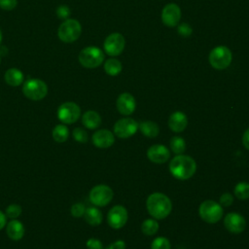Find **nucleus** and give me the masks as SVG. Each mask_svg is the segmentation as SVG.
I'll list each match as a JSON object with an SVG mask.
<instances>
[{
    "instance_id": "f3484780",
    "label": "nucleus",
    "mask_w": 249,
    "mask_h": 249,
    "mask_svg": "<svg viewBox=\"0 0 249 249\" xmlns=\"http://www.w3.org/2000/svg\"><path fill=\"white\" fill-rule=\"evenodd\" d=\"M92 143L97 148H109L115 142V136L112 131L108 129H98L96 130L91 137Z\"/></svg>"
},
{
    "instance_id": "f03ea898",
    "label": "nucleus",
    "mask_w": 249,
    "mask_h": 249,
    "mask_svg": "<svg viewBox=\"0 0 249 249\" xmlns=\"http://www.w3.org/2000/svg\"><path fill=\"white\" fill-rule=\"evenodd\" d=\"M146 206L149 214L159 220L166 218L172 209L171 200L167 196L161 193H154L150 195L147 198Z\"/></svg>"
},
{
    "instance_id": "39448f33",
    "label": "nucleus",
    "mask_w": 249,
    "mask_h": 249,
    "mask_svg": "<svg viewBox=\"0 0 249 249\" xmlns=\"http://www.w3.org/2000/svg\"><path fill=\"white\" fill-rule=\"evenodd\" d=\"M78 59L86 68H96L103 62L104 53L95 46H89L80 52Z\"/></svg>"
},
{
    "instance_id": "a878e982",
    "label": "nucleus",
    "mask_w": 249,
    "mask_h": 249,
    "mask_svg": "<svg viewBox=\"0 0 249 249\" xmlns=\"http://www.w3.org/2000/svg\"><path fill=\"white\" fill-rule=\"evenodd\" d=\"M159 230V223L155 219H146L141 225V231L146 235H154Z\"/></svg>"
},
{
    "instance_id": "1a4fd4ad",
    "label": "nucleus",
    "mask_w": 249,
    "mask_h": 249,
    "mask_svg": "<svg viewBox=\"0 0 249 249\" xmlns=\"http://www.w3.org/2000/svg\"><path fill=\"white\" fill-rule=\"evenodd\" d=\"M113 190L107 185L94 186L89 192V200L95 206H105L113 198Z\"/></svg>"
},
{
    "instance_id": "e433bc0d",
    "label": "nucleus",
    "mask_w": 249,
    "mask_h": 249,
    "mask_svg": "<svg viewBox=\"0 0 249 249\" xmlns=\"http://www.w3.org/2000/svg\"><path fill=\"white\" fill-rule=\"evenodd\" d=\"M232 202H233V196L229 193H225L220 196V204L222 206L228 207V206L231 205Z\"/></svg>"
},
{
    "instance_id": "f257e3e1",
    "label": "nucleus",
    "mask_w": 249,
    "mask_h": 249,
    "mask_svg": "<svg viewBox=\"0 0 249 249\" xmlns=\"http://www.w3.org/2000/svg\"><path fill=\"white\" fill-rule=\"evenodd\" d=\"M196 170L195 160L186 155H177L169 162V171L173 177L178 180H187L191 178Z\"/></svg>"
},
{
    "instance_id": "c85d7f7f",
    "label": "nucleus",
    "mask_w": 249,
    "mask_h": 249,
    "mask_svg": "<svg viewBox=\"0 0 249 249\" xmlns=\"http://www.w3.org/2000/svg\"><path fill=\"white\" fill-rule=\"evenodd\" d=\"M151 249H170V242L164 236L157 237L152 241Z\"/></svg>"
},
{
    "instance_id": "c756f323",
    "label": "nucleus",
    "mask_w": 249,
    "mask_h": 249,
    "mask_svg": "<svg viewBox=\"0 0 249 249\" xmlns=\"http://www.w3.org/2000/svg\"><path fill=\"white\" fill-rule=\"evenodd\" d=\"M21 211H22V209H21L20 205L16 204V203H12L6 208L5 214L10 219H17L21 214Z\"/></svg>"
},
{
    "instance_id": "79ce46f5",
    "label": "nucleus",
    "mask_w": 249,
    "mask_h": 249,
    "mask_svg": "<svg viewBox=\"0 0 249 249\" xmlns=\"http://www.w3.org/2000/svg\"><path fill=\"white\" fill-rule=\"evenodd\" d=\"M0 63H1V56H0Z\"/></svg>"
},
{
    "instance_id": "ddd939ff",
    "label": "nucleus",
    "mask_w": 249,
    "mask_h": 249,
    "mask_svg": "<svg viewBox=\"0 0 249 249\" xmlns=\"http://www.w3.org/2000/svg\"><path fill=\"white\" fill-rule=\"evenodd\" d=\"M181 18V10L177 4L170 3L163 7L161 12V20L168 27L176 26Z\"/></svg>"
},
{
    "instance_id": "4468645a",
    "label": "nucleus",
    "mask_w": 249,
    "mask_h": 249,
    "mask_svg": "<svg viewBox=\"0 0 249 249\" xmlns=\"http://www.w3.org/2000/svg\"><path fill=\"white\" fill-rule=\"evenodd\" d=\"M224 225L229 231L232 233H240L246 228V221L240 214L231 212L226 215Z\"/></svg>"
},
{
    "instance_id": "dca6fc26",
    "label": "nucleus",
    "mask_w": 249,
    "mask_h": 249,
    "mask_svg": "<svg viewBox=\"0 0 249 249\" xmlns=\"http://www.w3.org/2000/svg\"><path fill=\"white\" fill-rule=\"evenodd\" d=\"M147 157L155 163H163L169 160L170 152L164 145L156 144L148 149Z\"/></svg>"
},
{
    "instance_id": "423d86ee",
    "label": "nucleus",
    "mask_w": 249,
    "mask_h": 249,
    "mask_svg": "<svg viewBox=\"0 0 249 249\" xmlns=\"http://www.w3.org/2000/svg\"><path fill=\"white\" fill-rule=\"evenodd\" d=\"M198 213L200 218L206 223L215 224L221 220L224 210L220 203L211 199H207L199 205Z\"/></svg>"
},
{
    "instance_id": "2eb2a0df",
    "label": "nucleus",
    "mask_w": 249,
    "mask_h": 249,
    "mask_svg": "<svg viewBox=\"0 0 249 249\" xmlns=\"http://www.w3.org/2000/svg\"><path fill=\"white\" fill-rule=\"evenodd\" d=\"M116 105L118 111L122 115L128 116L134 112L136 108V101L135 98L130 93L124 92L118 96Z\"/></svg>"
},
{
    "instance_id": "473e14b6",
    "label": "nucleus",
    "mask_w": 249,
    "mask_h": 249,
    "mask_svg": "<svg viewBox=\"0 0 249 249\" xmlns=\"http://www.w3.org/2000/svg\"><path fill=\"white\" fill-rule=\"evenodd\" d=\"M55 13H56V16L58 18L65 20L69 18L70 14H71V10L67 5H60L56 8Z\"/></svg>"
},
{
    "instance_id": "72a5a7b5",
    "label": "nucleus",
    "mask_w": 249,
    "mask_h": 249,
    "mask_svg": "<svg viewBox=\"0 0 249 249\" xmlns=\"http://www.w3.org/2000/svg\"><path fill=\"white\" fill-rule=\"evenodd\" d=\"M18 5V0H0V8L5 11H12Z\"/></svg>"
},
{
    "instance_id": "aec40b11",
    "label": "nucleus",
    "mask_w": 249,
    "mask_h": 249,
    "mask_svg": "<svg viewBox=\"0 0 249 249\" xmlns=\"http://www.w3.org/2000/svg\"><path fill=\"white\" fill-rule=\"evenodd\" d=\"M5 82L11 87H18L24 81V75L18 68H9L4 74Z\"/></svg>"
},
{
    "instance_id": "4c0bfd02",
    "label": "nucleus",
    "mask_w": 249,
    "mask_h": 249,
    "mask_svg": "<svg viewBox=\"0 0 249 249\" xmlns=\"http://www.w3.org/2000/svg\"><path fill=\"white\" fill-rule=\"evenodd\" d=\"M106 249H125V242L124 240H117L111 243Z\"/></svg>"
},
{
    "instance_id": "58836bf2",
    "label": "nucleus",
    "mask_w": 249,
    "mask_h": 249,
    "mask_svg": "<svg viewBox=\"0 0 249 249\" xmlns=\"http://www.w3.org/2000/svg\"><path fill=\"white\" fill-rule=\"evenodd\" d=\"M242 144L247 150H249V128H247L242 135Z\"/></svg>"
},
{
    "instance_id": "cd10ccee",
    "label": "nucleus",
    "mask_w": 249,
    "mask_h": 249,
    "mask_svg": "<svg viewBox=\"0 0 249 249\" xmlns=\"http://www.w3.org/2000/svg\"><path fill=\"white\" fill-rule=\"evenodd\" d=\"M234 195L238 199L244 200L249 198V183L239 182L234 187Z\"/></svg>"
},
{
    "instance_id": "6e6552de",
    "label": "nucleus",
    "mask_w": 249,
    "mask_h": 249,
    "mask_svg": "<svg viewBox=\"0 0 249 249\" xmlns=\"http://www.w3.org/2000/svg\"><path fill=\"white\" fill-rule=\"evenodd\" d=\"M81 116L79 105L72 101H67L57 108V118L62 124H71L78 121Z\"/></svg>"
},
{
    "instance_id": "ea45409f",
    "label": "nucleus",
    "mask_w": 249,
    "mask_h": 249,
    "mask_svg": "<svg viewBox=\"0 0 249 249\" xmlns=\"http://www.w3.org/2000/svg\"><path fill=\"white\" fill-rule=\"evenodd\" d=\"M6 225H7V216L4 212H2L0 210V231L2 229H4L6 227Z\"/></svg>"
},
{
    "instance_id": "6ab92c4d",
    "label": "nucleus",
    "mask_w": 249,
    "mask_h": 249,
    "mask_svg": "<svg viewBox=\"0 0 249 249\" xmlns=\"http://www.w3.org/2000/svg\"><path fill=\"white\" fill-rule=\"evenodd\" d=\"M6 232L12 240H20L24 235V226L20 221L12 219L6 225Z\"/></svg>"
},
{
    "instance_id": "7ed1b4c3",
    "label": "nucleus",
    "mask_w": 249,
    "mask_h": 249,
    "mask_svg": "<svg viewBox=\"0 0 249 249\" xmlns=\"http://www.w3.org/2000/svg\"><path fill=\"white\" fill-rule=\"evenodd\" d=\"M22 93L30 100H42L48 94V86L41 79H28L23 82Z\"/></svg>"
},
{
    "instance_id": "c9c22d12",
    "label": "nucleus",
    "mask_w": 249,
    "mask_h": 249,
    "mask_svg": "<svg viewBox=\"0 0 249 249\" xmlns=\"http://www.w3.org/2000/svg\"><path fill=\"white\" fill-rule=\"evenodd\" d=\"M88 249H102V242L97 238H89L86 242Z\"/></svg>"
},
{
    "instance_id": "b1692460",
    "label": "nucleus",
    "mask_w": 249,
    "mask_h": 249,
    "mask_svg": "<svg viewBox=\"0 0 249 249\" xmlns=\"http://www.w3.org/2000/svg\"><path fill=\"white\" fill-rule=\"evenodd\" d=\"M52 136H53V139L57 142V143H63L65 142L67 139H68V136H69V129L68 127L63 124H56L53 128V131H52Z\"/></svg>"
},
{
    "instance_id": "7c9ffc66",
    "label": "nucleus",
    "mask_w": 249,
    "mask_h": 249,
    "mask_svg": "<svg viewBox=\"0 0 249 249\" xmlns=\"http://www.w3.org/2000/svg\"><path fill=\"white\" fill-rule=\"evenodd\" d=\"M72 135H73V138L79 143H86L89 139L87 131L82 127L74 128L73 132H72Z\"/></svg>"
},
{
    "instance_id": "412c9836",
    "label": "nucleus",
    "mask_w": 249,
    "mask_h": 249,
    "mask_svg": "<svg viewBox=\"0 0 249 249\" xmlns=\"http://www.w3.org/2000/svg\"><path fill=\"white\" fill-rule=\"evenodd\" d=\"M82 123L87 128L95 129L101 124V117L96 111L89 110L83 114Z\"/></svg>"
},
{
    "instance_id": "9d476101",
    "label": "nucleus",
    "mask_w": 249,
    "mask_h": 249,
    "mask_svg": "<svg viewBox=\"0 0 249 249\" xmlns=\"http://www.w3.org/2000/svg\"><path fill=\"white\" fill-rule=\"evenodd\" d=\"M124 38L121 33H112L106 37L103 47L108 55L117 56L124 51Z\"/></svg>"
},
{
    "instance_id": "9b49d317",
    "label": "nucleus",
    "mask_w": 249,
    "mask_h": 249,
    "mask_svg": "<svg viewBox=\"0 0 249 249\" xmlns=\"http://www.w3.org/2000/svg\"><path fill=\"white\" fill-rule=\"evenodd\" d=\"M138 129V124L131 118H124L117 121L114 124V133L119 138H128Z\"/></svg>"
},
{
    "instance_id": "5701e85b",
    "label": "nucleus",
    "mask_w": 249,
    "mask_h": 249,
    "mask_svg": "<svg viewBox=\"0 0 249 249\" xmlns=\"http://www.w3.org/2000/svg\"><path fill=\"white\" fill-rule=\"evenodd\" d=\"M138 128L140 129L141 133L144 134L148 138H154L158 136L160 132L159 125L152 121H143L138 124Z\"/></svg>"
},
{
    "instance_id": "f704fd0d",
    "label": "nucleus",
    "mask_w": 249,
    "mask_h": 249,
    "mask_svg": "<svg viewBox=\"0 0 249 249\" xmlns=\"http://www.w3.org/2000/svg\"><path fill=\"white\" fill-rule=\"evenodd\" d=\"M192 32H193L192 27H191L188 23H186V22H183V23H181V24L178 26V33H179L181 36H183V37H188V36H190V35L192 34Z\"/></svg>"
},
{
    "instance_id": "20e7f679",
    "label": "nucleus",
    "mask_w": 249,
    "mask_h": 249,
    "mask_svg": "<svg viewBox=\"0 0 249 249\" xmlns=\"http://www.w3.org/2000/svg\"><path fill=\"white\" fill-rule=\"evenodd\" d=\"M81 33V23L74 18L65 19L57 29V36L64 43L75 42L79 39Z\"/></svg>"
},
{
    "instance_id": "2f4dec72",
    "label": "nucleus",
    "mask_w": 249,
    "mask_h": 249,
    "mask_svg": "<svg viewBox=\"0 0 249 249\" xmlns=\"http://www.w3.org/2000/svg\"><path fill=\"white\" fill-rule=\"evenodd\" d=\"M85 211H86V207L83 203L81 202H77V203H74L71 208H70V213L73 217L75 218H80L82 216H84L85 214Z\"/></svg>"
},
{
    "instance_id": "393cba45",
    "label": "nucleus",
    "mask_w": 249,
    "mask_h": 249,
    "mask_svg": "<svg viewBox=\"0 0 249 249\" xmlns=\"http://www.w3.org/2000/svg\"><path fill=\"white\" fill-rule=\"evenodd\" d=\"M122 63L116 58H109L104 63V70L110 76H117L122 71Z\"/></svg>"
},
{
    "instance_id": "0eeeda50",
    "label": "nucleus",
    "mask_w": 249,
    "mask_h": 249,
    "mask_svg": "<svg viewBox=\"0 0 249 249\" xmlns=\"http://www.w3.org/2000/svg\"><path fill=\"white\" fill-rule=\"evenodd\" d=\"M231 59V52L226 46H217L209 53V62L217 70H223L229 67Z\"/></svg>"
},
{
    "instance_id": "a19ab883",
    "label": "nucleus",
    "mask_w": 249,
    "mask_h": 249,
    "mask_svg": "<svg viewBox=\"0 0 249 249\" xmlns=\"http://www.w3.org/2000/svg\"><path fill=\"white\" fill-rule=\"evenodd\" d=\"M1 42H2V31L0 29V45H1Z\"/></svg>"
},
{
    "instance_id": "a211bd4d",
    "label": "nucleus",
    "mask_w": 249,
    "mask_h": 249,
    "mask_svg": "<svg viewBox=\"0 0 249 249\" xmlns=\"http://www.w3.org/2000/svg\"><path fill=\"white\" fill-rule=\"evenodd\" d=\"M187 124L188 118L181 111H176L172 113L168 119V126L174 132L183 131L187 127Z\"/></svg>"
},
{
    "instance_id": "f8f14e48",
    "label": "nucleus",
    "mask_w": 249,
    "mask_h": 249,
    "mask_svg": "<svg viewBox=\"0 0 249 249\" xmlns=\"http://www.w3.org/2000/svg\"><path fill=\"white\" fill-rule=\"evenodd\" d=\"M127 218V211L123 205L113 206L107 214V222L109 226L115 230L123 228L125 225Z\"/></svg>"
},
{
    "instance_id": "bb28decb",
    "label": "nucleus",
    "mask_w": 249,
    "mask_h": 249,
    "mask_svg": "<svg viewBox=\"0 0 249 249\" xmlns=\"http://www.w3.org/2000/svg\"><path fill=\"white\" fill-rule=\"evenodd\" d=\"M170 148L171 151L176 155H181L186 150V142L180 136H173L170 139Z\"/></svg>"
},
{
    "instance_id": "4be33fe9",
    "label": "nucleus",
    "mask_w": 249,
    "mask_h": 249,
    "mask_svg": "<svg viewBox=\"0 0 249 249\" xmlns=\"http://www.w3.org/2000/svg\"><path fill=\"white\" fill-rule=\"evenodd\" d=\"M85 220L88 224H89L90 226H98L101 224L103 216L101 211L93 206L88 207L86 208L85 214H84Z\"/></svg>"
}]
</instances>
